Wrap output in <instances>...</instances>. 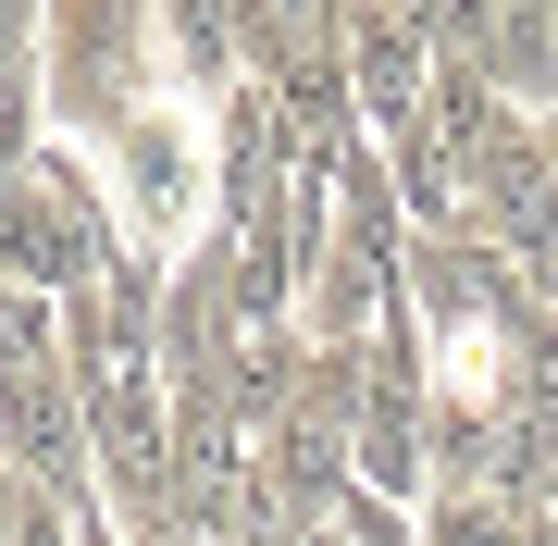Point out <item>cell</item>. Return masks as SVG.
<instances>
[{
    "instance_id": "obj_1",
    "label": "cell",
    "mask_w": 558,
    "mask_h": 546,
    "mask_svg": "<svg viewBox=\"0 0 558 546\" xmlns=\"http://www.w3.org/2000/svg\"><path fill=\"white\" fill-rule=\"evenodd\" d=\"M0 472L62 497V509H100V435H87V373L75 361L0 373Z\"/></svg>"
},
{
    "instance_id": "obj_2",
    "label": "cell",
    "mask_w": 558,
    "mask_h": 546,
    "mask_svg": "<svg viewBox=\"0 0 558 546\" xmlns=\"http://www.w3.org/2000/svg\"><path fill=\"white\" fill-rule=\"evenodd\" d=\"M435 25L422 13H348V100L373 124V149H410L435 124Z\"/></svg>"
},
{
    "instance_id": "obj_3",
    "label": "cell",
    "mask_w": 558,
    "mask_h": 546,
    "mask_svg": "<svg viewBox=\"0 0 558 546\" xmlns=\"http://www.w3.org/2000/svg\"><path fill=\"white\" fill-rule=\"evenodd\" d=\"M137 13H50V112H87L100 137H124L149 100H137Z\"/></svg>"
},
{
    "instance_id": "obj_4",
    "label": "cell",
    "mask_w": 558,
    "mask_h": 546,
    "mask_svg": "<svg viewBox=\"0 0 558 546\" xmlns=\"http://www.w3.org/2000/svg\"><path fill=\"white\" fill-rule=\"evenodd\" d=\"M112 174H124V211H137V248H186L199 236V199H211V174H199V137H186L174 112H137L112 137Z\"/></svg>"
},
{
    "instance_id": "obj_5",
    "label": "cell",
    "mask_w": 558,
    "mask_h": 546,
    "mask_svg": "<svg viewBox=\"0 0 558 546\" xmlns=\"http://www.w3.org/2000/svg\"><path fill=\"white\" fill-rule=\"evenodd\" d=\"M422 546H534V509L509 485H459V497L422 509Z\"/></svg>"
},
{
    "instance_id": "obj_6",
    "label": "cell",
    "mask_w": 558,
    "mask_h": 546,
    "mask_svg": "<svg viewBox=\"0 0 558 546\" xmlns=\"http://www.w3.org/2000/svg\"><path fill=\"white\" fill-rule=\"evenodd\" d=\"M534 149H546V174H558V112H546V124H534Z\"/></svg>"
},
{
    "instance_id": "obj_7",
    "label": "cell",
    "mask_w": 558,
    "mask_h": 546,
    "mask_svg": "<svg viewBox=\"0 0 558 546\" xmlns=\"http://www.w3.org/2000/svg\"><path fill=\"white\" fill-rule=\"evenodd\" d=\"M534 509H546V522H558V472H546V497H534Z\"/></svg>"
}]
</instances>
